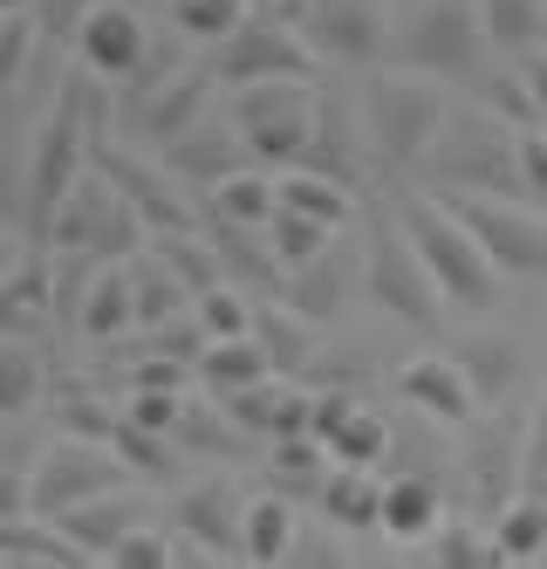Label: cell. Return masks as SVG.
<instances>
[{
	"label": "cell",
	"instance_id": "7c38bea8",
	"mask_svg": "<svg viewBox=\"0 0 547 569\" xmlns=\"http://www.w3.org/2000/svg\"><path fill=\"white\" fill-rule=\"evenodd\" d=\"M302 28L315 34V49L328 62L384 69L391 62V42H397V8H391V0H308Z\"/></svg>",
	"mask_w": 547,
	"mask_h": 569
},
{
	"label": "cell",
	"instance_id": "9a60e30c",
	"mask_svg": "<svg viewBox=\"0 0 547 569\" xmlns=\"http://www.w3.org/2000/svg\"><path fill=\"white\" fill-rule=\"evenodd\" d=\"M397 398L411 405V412L438 419V426H466L479 405H486L479 385H473V371L458 363V350H425V357H411L404 371H397Z\"/></svg>",
	"mask_w": 547,
	"mask_h": 569
},
{
	"label": "cell",
	"instance_id": "f546056e",
	"mask_svg": "<svg viewBox=\"0 0 547 569\" xmlns=\"http://www.w3.org/2000/svg\"><path fill=\"white\" fill-rule=\"evenodd\" d=\"M493 542H499V562H540L547 556V495L520 487V495L499 508Z\"/></svg>",
	"mask_w": 547,
	"mask_h": 569
},
{
	"label": "cell",
	"instance_id": "5bb4252c",
	"mask_svg": "<svg viewBox=\"0 0 547 569\" xmlns=\"http://www.w3.org/2000/svg\"><path fill=\"white\" fill-rule=\"evenodd\" d=\"M97 166H103L123 192H131V207L151 220V233H192V227H199V207L179 192L185 179H179L172 166H151V158L131 151V144H110L103 124H97Z\"/></svg>",
	"mask_w": 547,
	"mask_h": 569
},
{
	"label": "cell",
	"instance_id": "836d02e7",
	"mask_svg": "<svg viewBox=\"0 0 547 569\" xmlns=\"http://www.w3.org/2000/svg\"><path fill=\"white\" fill-rule=\"evenodd\" d=\"M328 453L343 460V467H376L391 453V419L384 412H369V405H350L343 426L328 432Z\"/></svg>",
	"mask_w": 547,
	"mask_h": 569
},
{
	"label": "cell",
	"instance_id": "484cf974",
	"mask_svg": "<svg viewBox=\"0 0 547 569\" xmlns=\"http://www.w3.org/2000/svg\"><path fill=\"white\" fill-rule=\"evenodd\" d=\"M281 207L315 213V220H328V227H350V220H356L350 179H335V172H322V166H287V172H281Z\"/></svg>",
	"mask_w": 547,
	"mask_h": 569
},
{
	"label": "cell",
	"instance_id": "d6986e66",
	"mask_svg": "<svg viewBox=\"0 0 547 569\" xmlns=\"http://www.w3.org/2000/svg\"><path fill=\"white\" fill-rule=\"evenodd\" d=\"M0 562L8 569H90L97 556L82 549L55 515H8V536H0Z\"/></svg>",
	"mask_w": 547,
	"mask_h": 569
},
{
	"label": "cell",
	"instance_id": "ba28073f",
	"mask_svg": "<svg viewBox=\"0 0 547 569\" xmlns=\"http://www.w3.org/2000/svg\"><path fill=\"white\" fill-rule=\"evenodd\" d=\"M432 179L438 186H458V192H507V199H527V179H520V124L493 117L486 103L479 110H452V124L432 151Z\"/></svg>",
	"mask_w": 547,
	"mask_h": 569
},
{
	"label": "cell",
	"instance_id": "603a6c76",
	"mask_svg": "<svg viewBox=\"0 0 547 569\" xmlns=\"http://www.w3.org/2000/svg\"><path fill=\"white\" fill-rule=\"evenodd\" d=\"M274 350H267V337L254 330V337H213L205 343V357L192 363V371L205 378V391H220V398H233V391H246V385H261V378H274Z\"/></svg>",
	"mask_w": 547,
	"mask_h": 569
},
{
	"label": "cell",
	"instance_id": "ac0fdd59",
	"mask_svg": "<svg viewBox=\"0 0 547 569\" xmlns=\"http://www.w3.org/2000/svg\"><path fill=\"white\" fill-rule=\"evenodd\" d=\"M172 521L185 528V536H192L205 556H240V521H246V501L233 495V480H226V473H213V480L185 487V495L172 501Z\"/></svg>",
	"mask_w": 547,
	"mask_h": 569
},
{
	"label": "cell",
	"instance_id": "2e32d148",
	"mask_svg": "<svg viewBox=\"0 0 547 569\" xmlns=\"http://www.w3.org/2000/svg\"><path fill=\"white\" fill-rule=\"evenodd\" d=\"M158 151H164V166H172L192 192H213L226 172L254 166V151H246V138H240L233 117H199L192 131H179L172 144H158Z\"/></svg>",
	"mask_w": 547,
	"mask_h": 569
},
{
	"label": "cell",
	"instance_id": "4fadbf2b",
	"mask_svg": "<svg viewBox=\"0 0 547 569\" xmlns=\"http://www.w3.org/2000/svg\"><path fill=\"white\" fill-rule=\"evenodd\" d=\"M75 62L97 83H138L151 62V28L138 14V0H97L75 28Z\"/></svg>",
	"mask_w": 547,
	"mask_h": 569
},
{
	"label": "cell",
	"instance_id": "d4e9b609",
	"mask_svg": "<svg viewBox=\"0 0 547 569\" xmlns=\"http://www.w3.org/2000/svg\"><path fill=\"white\" fill-rule=\"evenodd\" d=\"M322 515H328V528H384V480L369 467L335 460V473L322 487Z\"/></svg>",
	"mask_w": 547,
	"mask_h": 569
},
{
	"label": "cell",
	"instance_id": "7402d4cb",
	"mask_svg": "<svg viewBox=\"0 0 547 569\" xmlns=\"http://www.w3.org/2000/svg\"><path fill=\"white\" fill-rule=\"evenodd\" d=\"M55 521H62V528H69V536L90 549L97 562H110V549L131 536L138 521H151V508L131 495V487H117V495H97V501H82V508H69V515H55Z\"/></svg>",
	"mask_w": 547,
	"mask_h": 569
},
{
	"label": "cell",
	"instance_id": "7a4b0ae2",
	"mask_svg": "<svg viewBox=\"0 0 547 569\" xmlns=\"http://www.w3.org/2000/svg\"><path fill=\"white\" fill-rule=\"evenodd\" d=\"M397 220H404V233L417 240L425 268L438 274L445 302H458V309H499V302H507V281H514V274L486 254V240L466 227V213H458L452 199L411 192L404 207H397Z\"/></svg>",
	"mask_w": 547,
	"mask_h": 569
},
{
	"label": "cell",
	"instance_id": "b9f144b4",
	"mask_svg": "<svg viewBox=\"0 0 547 569\" xmlns=\"http://www.w3.org/2000/svg\"><path fill=\"white\" fill-rule=\"evenodd\" d=\"M432 556L452 562V569H466V562H499V542L479 536V521H438V549Z\"/></svg>",
	"mask_w": 547,
	"mask_h": 569
},
{
	"label": "cell",
	"instance_id": "ffe728a7",
	"mask_svg": "<svg viewBox=\"0 0 547 569\" xmlns=\"http://www.w3.org/2000/svg\"><path fill=\"white\" fill-rule=\"evenodd\" d=\"M75 330L90 343H117L123 330H138V274H131V261H103V274L75 302Z\"/></svg>",
	"mask_w": 547,
	"mask_h": 569
},
{
	"label": "cell",
	"instance_id": "ab89813d",
	"mask_svg": "<svg viewBox=\"0 0 547 569\" xmlns=\"http://www.w3.org/2000/svg\"><path fill=\"white\" fill-rule=\"evenodd\" d=\"M172 14H179V28L192 34V42H213L220 49L254 8H246V0H172Z\"/></svg>",
	"mask_w": 547,
	"mask_h": 569
},
{
	"label": "cell",
	"instance_id": "f6af8a7d",
	"mask_svg": "<svg viewBox=\"0 0 547 569\" xmlns=\"http://www.w3.org/2000/svg\"><path fill=\"white\" fill-rule=\"evenodd\" d=\"M131 385L138 391H185V357H151V363H138Z\"/></svg>",
	"mask_w": 547,
	"mask_h": 569
},
{
	"label": "cell",
	"instance_id": "60d3db41",
	"mask_svg": "<svg viewBox=\"0 0 547 569\" xmlns=\"http://www.w3.org/2000/svg\"><path fill=\"white\" fill-rule=\"evenodd\" d=\"M34 391H41V357L14 337V343H8V371H0V398H8V419L34 412Z\"/></svg>",
	"mask_w": 547,
	"mask_h": 569
},
{
	"label": "cell",
	"instance_id": "bcb514c9",
	"mask_svg": "<svg viewBox=\"0 0 547 569\" xmlns=\"http://www.w3.org/2000/svg\"><path fill=\"white\" fill-rule=\"evenodd\" d=\"M520 69H527V90H534V103H540V124H547V49L520 56Z\"/></svg>",
	"mask_w": 547,
	"mask_h": 569
},
{
	"label": "cell",
	"instance_id": "cb8c5ba5",
	"mask_svg": "<svg viewBox=\"0 0 547 569\" xmlns=\"http://www.w3.org/2000/svg\"><path fill=\"white\" fill-rule=\"evenodd\" d=\"M438 521H445V495H438L432 473H391L384 480V528H391L397 542L432 536Z\"/></svg>",
	"mask_w": 547,
	"mask_h": 569
},
{
	"label": "cell",
	"instance_id": "d6a6232c",
	"mask_svg": "<svg viewBox=\"0 0 547 569\" xmlns=\"http://www.w3.org/2000/svg\"><path fill=\"white\" fill-rule=\"evenodd\" d=\"M49 274H55V248H49V240H21V261L8 274V316H14V330H28V322L41 316V302H49Z\"/></svg>",
	"mask_w": 547,
	"mask_h": 569
},
{
	"label": "cell",
	"instance_id": "8992f818",
	"mask_svg": "<svg viewBox=\"0 0 547 569\" xmlns=\"http://www.w3.org/2000/svg\"><path fill=\"white\" fill-rule=\"evenodd\" d=\"M226 117L240 124L246 151L261 166H308V144H315V117H322V97L308 76H261V83H240L226 90Z\"/></svg>",
	"mask_w": 547,
	"mask_h": 569
},
{
	"label": "cell",
	"instance_id": "8fae6325",
	"mask_svg": "<svg viewBox=\"0 0 547 569\" xmlns=\"http://www.w3.org/2000/svg\"><path fill=\"white\" fill-rule=\"evenodd\" d=\"M315 62H322L315 34L302 21H287V14H246L220 42V56H213L226 90L261 83V76H315Z\"/></svg>",
	"mask_w": 547,
	"mask_h": 569
},
{
	"label": "cell",
	"instance_id": "ee69618b",
	"mask_svg": "<svg viewBox=\"0 0 547 569\" xmlns=\"http://www.w3.org/2000/svg\"><path fill=\"white\" fill-rule=\"evenodd\" d=\"M520 179H527V199L547 213V124L520 131Z\"/></svg>",
	"mask_w": 547,
	"mask_h": 569
},
{
	"label": "cell",
	"instance_id": "74e56055",
	"mask_svg": "<svg viewBox=\"0 0 547 569\" xmlns=\"http://www.w3.org/2000/svg\"><path fill=\"white\" fill-rule=\"evenodd\" d=\"M192 309H199V322H205L213 337H254V316H261L254 289H240V281H220V289H205Z\"/></svg>",
	"mask_w": 547,
	"mask_h": 569
},
{
	"label": "cell",
	"instance_id": "1f68e13d",
	"mask_svg": "<svg viewBox=\"0 0 547 569\" xmlns=\"http://www.w3.org/2000/svg\"><path fill=\"white\" fill-rule=\"evenodd\" d=\"M343 289H350V274L335 268V254H315V261H302V268H287L281 302H287V309H302L308 322H328L335 309H343Z\"/></svg>",
	"mask_w": 547,
	"mask_h": 569
},
{
	"label": "cell",
	"instance_id": "f1b7e54d",
	"mask_svg": "<svg viewBox=\"0 0 547 569\" xmlns=\"http://www.w3.org/2000/svg\"><path fill=\"white\" fill-rule=\"evenodd\" d=\"M240 556L246 562H287L294 556V508L287 495H254L246 501V521H240Z\"/></svg>",
	"mask_w": 547,
	"mask_h": 569
},
{
	"label": "cell",
	"instance_id": "d590c367",
	"mask_svg": "<svg viewBox=\"0 0 547 569\" xmlns=\"http://www.w3.org/2000/svg\"><path fill=\"white\" fill-rule=\"evenodd\" d=\"M328 240H335V227H328V220H315V213L281 207V213L267 220V248L281 254V268H302V261L328 254Z\"/></svg>",
	"mask_w": 547,
	"mask_h": 569
},
{
	"label": "cell",
	"instance_id": "6da1fadb",
	"mask_svg": "<svg viewBox=\"0 0 547 569\" xmlns=\"http://www.w3.org/2000/svg\"><path fill=\"white\" fill-rule=\"evenodd\" d=\"M97 158V110H90V83H75L55 97L49 124L34 131V151H28V186H21V240H49L62 199L75 192V179L90 172Z\"/></svg>",
	"mask_w": 547,
	"mask_h": 569
},
{
	"label": "cell",
	"instance_id": "277c9868",
	"mask_svg": "<svg viewBox=\"0 0 547 569\" xmlns=\"http://www.w3.org/2000/svg\"><path fill=\"white\" fill-rule=\"evenodd\" d=\"M499 62L493 34L479 21V0H411L397 14V42H391V69H417L438 83H479Z\"/></svg>",
	"mask_w": 547,
	"mask_h": 569
},
{
	"label": "cell",
	"instance_id": "5b68a950",
	"mask_svg": "<svg viewBox=\"0 0 547 569\" xmlns=\"http://www.w3.org/2000/svg\"><path fill=\"white\" fill-rule=\"evenodd\" d=\"M117 487H131V460H123V446L103 439V432H62L55 446H41L21 473V515H69L97 495H117Z\"/></svg>",
	"mask_w": 547,
	"mask_h": 569
},
{
	"label": "cell",
	"instance_id": "7bdbcfd3",
	"mask_svg": "<svg viewBox=\"0 0 547 569\" xmlns=\"http://www.w3.org/2000/svg\"><path fill=\"white\" fill-rule=\"evenodd\" d=\"M34 34H41V14H34V8H8V34H0V62H8V83H21V76H28Z\"/></svg>",
	"mask_w": 547,
	"mask_h": 569
},
{
	"label": "cell",
	"instance_id": "4316f807",
	"mask_svg": "<svg viewBox=\"0 0 547 569\" xmlns=\"http://www.w3.org/2000/svg\"><path fill=\"white\" fill-rule=\"evenodd\" d=\"M479 21H486L493 49L507 62L547 49V0H479Z\"/></svg>",
	"mask_w": 547,
	"mask_h": 569
},
{
	"label": "cell",
	"instance_id": "e0dca14e",
	"mask_svg": "<svg viewBox=\"0 0 547 569\" xmlns=\"http://www.w3.org/2000/svg\"><path fill=\"white\" fill-rule=\"evenodd\" d=\"M213 83H220V69H185L179 83H144V90H131L138 131L158 138V144H172L179 131H192L199 117L213 110Z\"/></svg>",
	"mask_w": 547,
	"mask_h": 569
},
{
	"label": "cell",
	"instance_id": "30bf717a",
	"mask_svg": "<svg viewBox=\"0 0 547 569\" xmlns=\"http://www.w3.org/2000/svg\"><path fill=\"white\" fill-rule=\"evenodd\" d=\"M445 199H452L458 213H466V227L486 240V254L507 268L514 281H540V274H547V213L534 207V199L458 192V186H445Z\"/></svg>",
	"mask_w": 547,
	"mask_h": 569
},
{
	"label": "cell",
	"instance_id": "52a82bcc",
	"mask_svg": "<svg viewBox=\"0 0 547 569\" xmlns=\"http://www.w3.org/2000/svg\"><path fill=\"white\" fill-rule=\"evenodd\" d=\"M49 248L55 254H97V261H131V254L151 248V220L131 207V192L90 158V172L75 179V192L62 199V213L49 227Z\"/></svg>",
	"mask_w": 547,
	"mask_h": 569
},
{
	"label": "cell",
	"instance_id": "4dcf8cb0",
	"mask_svg": "<svg viewBox=\"0 0 547 569\" xmlns=\"http://www.w3.org/2000/svg\"><path fill=\"white\" fill-rule=\"evenodd\" d=\"M328 467H335L328 439H315V432L274 439V487H281V495H322V487H328Z\"/></svg>",
	"mask_w": 547,
	"mask_h": 569
},
{
	"label": "cell",
	"instance_id": "8d00e7d4",
	"mask_svg": "<svg viewBox=\"0 0 547 569\" xmlns=\"http://www.w3.org/2000/svg\"><path fill=\"white\" fill-rule=\"evenodd\" d=\"M356 138H363V124H350L335 103H322V117H315V144H308V166H322V172H335V179H350L356 186Z\"/></svg>",
	"mask_w": 547,
	"mask_h": 569
},
{
	"label": "cell",
	"instance_id": "44dd1931",
	"mask_svg": "<svg viewBox=\"0 0 547 569\" xmlns=\"http://www.w3.org/2000/svg\"><path fill=\"white\" fill-rule=\"evenodd\" d=\"M205 207H213V220L220 227H267L274 213H281V179H274V166H240V172H226L213 192H205Z\"/></svg>",
	"mask_w": 547,
	"mask_h": 569
},
{
	"label": "cell",
	"instance_id": "f35d334b",
	"mask_svg": "<svg viewBox=\"0 0 547 569\" xmlns=\"http://www.w3.org/2000/svg\"><path fill=\"white\" fill-rule=\"evenodd\" d=\"M458 363H466V371H473L479 398L493 405L499 391L514 385V371H520V350H514V343H493V337H473V343H458Z\"/></svg>",
	"mask_w": 547,
	"mask_h": 569
},
{
	"label": "cell",
	"instance_id": "3957f363",
	"mask_svg": "<svg viewBox=\"0 0 547 569\" xmlns=\"http://www.w3.org/2000/svg\"><path fill=\"white\" fill-rule=\"evenodd\" d=\"M445 124H452V97H445L438 76L384 69V76L363 90V138H369V151L384 158L391 172L432 166V151H438Z\"/></svg>",
	"mask_w": 547,
	"mask_h": 569
},
{
	"label": "cell",
	"instance_id": "83f0119b",
	"mask_svg": "<svg viewBox=\"0 0 547 569\" xmlns=\"http://www.w3.org/2000/svg\"><path fill=\"white\" fill-rule=\"evenodd\" d=\"M131 274H138V330H164L172 316L192 309V289L179 281V268L164 261L158 248L151 254H131Z\"/></svg>",
	"mask_w": 547,
	"mask_h": 569
},
{
	"label": "cell",
	"instance_id": "e575fe53",
	"mask_svg": "<svg viewBox=\"0 0 547 569\" xmlns=\"http://www.w3.org/2000/svg\"><path fill=\"white\" fill-rule=\"evenodd\" d=\"M473 97H479L493 117L520 124V131H527V124H540V103H534V90H527V69H520V62L507 69V56H499V62L479 76V83H473Z\"/></svg>",
	"mask_w": 547,
	"mask_h": 569
},
{
	"label": "cell",
	"instance_id": "9c48e42d",
	"mask_svg": "<svg viewBox=\"0 0 547 569\" xmlns=\"http://www.w3.org/2000/svg\"><path fill=\"white\" fill-rule=\"evenodd\" d=\"M363 296L411 322V330H438V316H445V289H438V274L425 268V254H417V240L404 233V220H384L369 240V254H363Z\"/></svg>",
	"mask_w": 547,
	"mask_h": 569
}]
</instances>
